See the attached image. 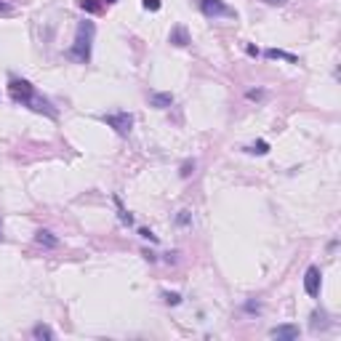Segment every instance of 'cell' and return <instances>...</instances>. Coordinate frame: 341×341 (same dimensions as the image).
I'll return each mask as SVG.
<instances>
[{"label":"cell","mask_w":341,"mask_h":341,"mask_svg":"<svg viewBox=\"0 0 341 341\" xmlns=\"http://www.w3.org/2000/svg\"><path fill=\"white\" fill-rule=\"evenodd\" d=\"M150 104L155 107V110H168V107L173 104V94H170V91H152Z\"/></svg>","instance_id":"cell-7"},{"label":"cell","mask_w":341,"mask_h":341,"mask_svg":"<svg viewBox=\"0 0 341 341\" xmlns=\"http://www.w3.org/2000/svg\"><path fill=\"white\" fill-rule=\"evenodd\" d=\"M264 3H267V5H285L288 0H264Z\"/></svg>","instance_id":"cell-25"},{"label":"cell","mask_w":341,"mask_h":341,"mask_svg":"<svg viewBox=\"0 0 341 341\" xmlns=\"http://www.w3.org/2000/svg\"><path fill=\"white\" fill-rule=\"evenodd\" d=\"M192 173H195V160H184L181 168H179V176L181 179H189Z\"/></svg>","instance_id":"cell-17"},{"label":"cell","mask_w":341,"mask_h":341,"mask_svg":"<svg viewBox=\"0 0 341 341\" xmlns=\"http://www.w3.org/2000/svg\"><path fill=\"white\" fill-rule=\"evenodd\" d=\"M112 200H115V205H118V219H120V224H126V227H131L134 224V216H131L126 208H123V203H120V197L118 195H112Z\"/></svg>","instance_id":"cell-14"},{"label":"cell","mask_w":341,"mask_h":341,"mask_svg":"<svg viewBox=\"0 0 341 341\" xmlns=\"http://www.w3.org/2000/svg\"><path fill=\"white\" fill-rule=\"evenodd\" d=\"M102 3H118V0H102Z\"/></svg>","instance_id":"cell-27"},{"label":"cell","mask_w":341,"mask_h":341,"mask_svg":"<svg viewBox=\"0 0 341 341\" xmlns=\"http://www.w3.org/2000/svg\"><path fill=\"white\" fill-rule=\"evenodd\" d=\"M102 120H104L118 136H128L131 128H134V115H131V112H112V115H104Z\"/></svg>","instance_id":"cell-4"},{"label":"cell","mask_w":341,"mask_h":341,"mask_svg":"<svg viewBox=\"0 0 341 341\" xmlns=\"http://www.w3.org/2000/svg\"><path fill=\"white\" fill-rule=\"evenodd\" d=\"M200 13L205 19H221V16H229V19H237V11L229 8L224 0H200Z\"/></svg>","instance_id":"cell-3"},{"label":"cell","mask_w":341,"mask_h":341,"mask_svg":"<svg viewBox=\"0 0 341 341\" xmlns=\"http://www.w3.org/2000/svg\"><path fill=\"white\" fill-rule=\"evenodd\" d=\"M243 309H245L248 315H259V312H261V304H259V301H253V299H251V301H245V307H243Z\"/></svg>","instance_id":"cell-19"},{"label":"cell","mask_w":341,"mask_h":341,"mask_svg":"<svg viewBox=\"0 0 341 341\" xmlns=\"http://www.w3.org/2000/svg\"><path fill=\"white\" fill-rule=\"evenodd\" d=\"M35 243L43 248H59V237L53 235L51 229H37L35 232Z\"/></svg>","instance_id":"cell-10"},{"label":"cell","mask_w":341,"mask_h":341,"mask_svg":"<svg viewBox=\"0 0 341 341\" xmlns=\"http://www.w3.org/2000/svg\"><path fill=\"white\" fill-rule=\"evenodd\" d=\"M264 56L267 59H285V61H291V64H299V56H293L288 51H280V48H267Z\"/></svg>","instance_id":"cell-12"},{"label":"cell","mask_w":341,"mask_h":341,"mask_svg":"<svg viewBox=\"0 0 341 341\" xmlns=\"http://www.w3.org/2000/svg\"><path fill=\"white\" fill-rule=\"evenodd\" d=\"M163 301H166L168 307H179V304H181V293H176V291H163Z\"/></svg>","instance_id":"cell-15"},{"label":"cell","mask_w":341,"mask_h":341,"mask_svg":"<svg viewBox=\"0 0 341 341\" xmlns=\"http://www.w3.org/2000/svg\"><path fill=\"white\" fill-rule=\"evenodd\" d=\"M163 259H166L168 264H176V261H179V251H170V253H166V256H163Z\"/></svg>","instance_id":"cell-23"},{"label":"cell","mask_w":341,"mask_h":341,"mask_svg":"<svg viewBox=\"0 0 341 341\" xmlns=\"http://www.w3.org/2000/svg\"><path fill=\"white\" fill-rule=\"evenodd\" d=\"M0 240H3V221H0Z\"/></svg>","instance_id":"cell-26"},{"label":"cell","mask_w":341,"mask_h":341,"mask_svg":"<svg viewBox=\"0 0 341 341\" xmlns=\"http://www.w3.org/2000/svg\"><path fill=\"white\" fill-rule=\"evenodd\" d=\"M243 152H248V155H267L269 152V144L264 142V139H259V142H253V144H245Z\"/></svg>","instance_id":"cell-13"},{"label":"cell","mask_w":341,"mask_h":341,"mask_svg":"<svg viewBox=\"0 0 341 341\" xmlns=\"http://www.w3.org/2000/svg\"><path fill=\"white\" fill-rule=\"evenodd\" d=\"M309 328H312L315 333H317V331H328V328H331L328 312H325V309H315V312H312V323H309Z\"/></svg>","instance_id":"cell-9"},{"label":"cell","mask_w":341,"mask_h":341,"mask_svg":"<svg viewBox=\"0 0 341 341\" xmlns=\"http://www.w3.org/2000/svg\"><path fill=\"white\" fill-rule=\"evenodd\" d=\"M248 99H251V102H259V99H264L267 94H264V91H261V88H253V91H248V94H245Z\"/></svg>","instance_id":"cell-22"},{"label":"cell","mask_w":341,"mask_h":341,"mask_svg":"<svg viewBox=\"0 0 341 341\" xmlns=\"http://www.w3.org/2000/svg\"><path fill=\"white\" fill-rule=\"evenodd\" d=\"M8 91H11V99L21 107H27V110H32L37 115H48L51 120H56V110H53V104L45 99L43 94H37L35 85L24 80V77H11L8 80Z\"/></svg>","instance_id":"cell-1"},{"label":"cell","mask_w":341,"mask_h":341,"mask_svg":"<svg viewBox=\"0 0 341 341\" xmlns=\"http://www.w3.org/2000/svg\"><path fill=\"white\" fill-rule=\"evenodd\" d=\"M176 224L179 227H192V211H179L176 213Z\"/></svg>","instance_id":"cell-18"},{"label":"cell","mask_w":341,"mask_h":341,"mask_svg":"<svg viewBox=\"0 0 341 341\" xmlns=\"http://www.w3.org/2000/svg\"><path fill=\"white\" fill-rule=\"evenodd\" d=\"M139 235H142L144 240H150V243H158V235H155L152 229H147V227H142V229H139Z\"/></svg>","instance_id":"cell-21"},{"label":"cell","mask_w":341,"mask_h":341,"mask_svg":"<svg viewBox=\"0 0 341 341\" xmlns=\"http://www.w3.org/2000/svg\"><path fill=\"white\" fill-rule=\"evenodd\" d=\"M320 285H323V272H320V267H309L307 272H304V291H307V296H320Z\"/></svg>","instance_id":"cell-5"},{"label":"cell","mask_w":341,"mask_h":341,"mask_svg":"<svg viewBox=\"0 0 341 341\" xmlns=\"http://www.w3.org/2000/svg\"><path fill=\"white\" fill-rule=\"evenodd\" d=\"M168 43H173V45H179V48H184V45H189V32H187V27L184 24H176L173 29H170V35H168Z\"/></svg>","instance_id":"cell-8"},{"label":"cell","mask_w":341,"mask_h":341,"mask_svg":"<svg viewBox=\"0 0 341 341\" xmlns=\"http://www.w3.org/2000/svg\"><path fill=\"white\" fill-rule=\"evenodd\" d=\"M32 339H37V341H51V339H56V333H53V328L51 325H43V323H37L35 328H32Z\"/></svg>","instance_id":"cell-11"},{"label":"cell","mask_w":341,"mask_h":341,"mask_svg":"<svg viewBox=\"0 0 341 341\" xmlns=\"http://www.w3.org/2000/svg\"><path fill=\"white\" fill-rule=\"evenodd\" d=\"M94 37H96V24L88 19H83L75 29V43L69 45L67 56L77 61V64H88L91 61V51H94Z\"/></svg>","instance_id":"cell-2"},{"label":"cell","mask_w":341,"mask_h":341,"mask_svg":"<svg viewBox=\"0 0 341 341\" xmlns=\"http://www.w3.org/2000/svg\"><path fill=\"white\" fill-rule=\"evenodd\" d=\"M269 336L277 339V341H296L301 336V331H299V325H275L272 331H269Z\"/></svg>","instance_id":"cell-6"},{"label":"cell","mask_w":341,"mask_h":341,"mask_svg":"<svg viewBox=\"0 0 341 341\" xmlns=\"http://www.w3.org/2000/svg\"><path fill=\"white\" fill-rule=\"evenodd\" d=\"M77 5H80L85 13H96L99 8H102V3H99V0H80Z\"/></svg>","instance_id":"cell-16"},{"label":"cell","mask_w":341,"mask_h":341,"mask_svg":"<svg viewBox=\"0 0 341 341\" xmlns=\"http://www.w3.org/2000/svg\"><path fill=\"white\" fill-rule=\"evenodd\" d=\"M142 5H144L147 11H160V8H163L160 0H142Z\"/></svg>","instance_id":"cell-20"},{"label":"cell","mask_w":341,"mask_h":341,"mask_svg":"<svg viewBox=\"0 0 341 341\" xmlns=\"http://www.w3.org/2000/svg\"><path fill=\"white\" fill-rule=\"evenodd\" d=\"M245 53L248 56H259V48H256V45H245Z\"/></svg>","instance_id":"cell-24"}]
</instances>
